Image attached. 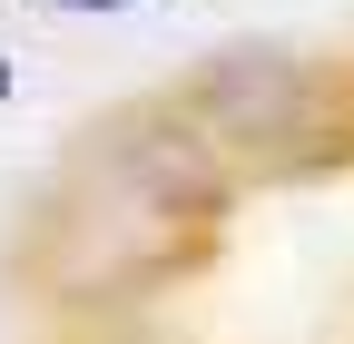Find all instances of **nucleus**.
Masks as SVG:
<instances>
[{"label":"nucleus","instance_id":"f257e3e1","mask_svg":"<svg viewBox=\"0 0 354 344\" xmlns=\"http://www.w3.org/2000/svg\"><path fill=\"white\" fill-rule=\"evenodd\" d=\"M0 99H10V69H0Z\"/></svg>","mask_w":354,"mask_h":344},{"label":"nucleus","instance_id":"f03ea898","mask_svg":"<svg viewBox=\"0 0 354 344\" xmlns=\"http://www.w3.org/2000/svg\"><path fill=\"white\" fill-rule=\"evenodd\" d=\"M79 10H109V0H79Z\"/></svg>","mask_w":354,"mask_h":344}]
</instances>
